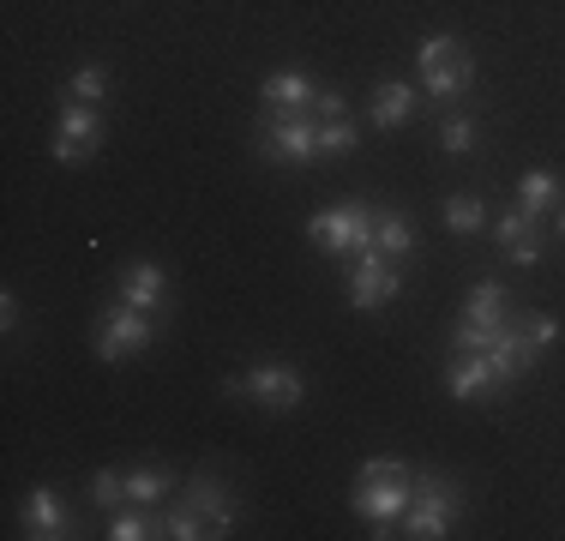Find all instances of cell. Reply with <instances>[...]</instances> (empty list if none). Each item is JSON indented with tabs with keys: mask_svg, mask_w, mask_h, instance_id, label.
<instances>
[{
	"mask_svg": "<svg viewBox=\"0 0 565 541\" xmlns=\"http://www.w3.org/2000/svg\"><path fill=\"white\" fill-rule=\"evenodd\" d=\"M415 481L422 476H415L403 457H367V464H361V487H355V518H367L373 535H392L385 523L415 499Z\"/></svg>",
	"mask_w": 565,
	"mask_h": 541,
	"instance_id": "obj_1",
	"label": "cell"
},
{
	"mask_svg": "<svg viewBox=\"0 0 565 541\" xmlns=\"http://www.w3.org/2000/svg\"><path fill=\"white\" fill-rule=\"evenodd\" d=\"M415 61H422V85L434 103H451L457 91L476 85V54H469V43H457L451 31L427 36V43L415 49Z\"/></svg>",
	"mask_w": 565,
	"mask_h": 541,
	"instance_id": "obj_2",
	"label": "cell"
},
{
	"mask_svg": "<svg viewBox=\"0 0 565 541\" xmlns=\"http://www.w3.org/2000/svg\"><path fill=\"white\" fill-rule=\"evenodd\" d=\"M307 235H313L319 253H367L373 247V211L367 205H331V211H313L307 216Z\"/></svg>",
	"mask_w": 565,
	"mask_h": 541,
	"instance_id": "obj_3",
	"label": "cell"
},
{
	"mask_svg": "<svg viewBox=\"0 0 565 541\" xmlns=\"http://www.w3.org/2000/svg\"><path fill=\"white\" fill-rule=\"evenodd\" d=\"M397 289H403V270H397L392 253H380V247L355 253V277H349V307H355V314H380V307H392Z\"/></svg>",
	"mask_w": 565,
	"mask_h": 541,
	"instance_id": "obj_4",
	"label": "cell"
},
{
	"mask_svg": "<svg viewBox=\"0 0 565 541\" xmlns=\"http://www.w3.org/2000/svg\"><path fill=\"white\" fill-rule=\"evenodd\" d=\"M505 319L511 314H505L500 283H476V289H469V307H463V325H457V337H451V349H457V356H481Z\"/></svg>",
	"mask_w": 565,
	"mask_h": 541,
	"instance_id": "obj_5",
	"label": "cell"
},
{
	"mask_svg": "<svg viewBox=\"0 0 565 541\" xmlns=\"http://www.w3.org/2000/svg\"><path fill=\"white\" fill-rule=\"evenodd\" d=\"M103 145V115L97 103H66L61 108V132H55V162L61 169H78V162H90Z\"/></svg>",
	"mask_w": 565,
	"mask_h": 541,
	"instance_id": "obj_6",
	"label": "cell"
},
{
	"mask_svg": "<svg viewBox=\"0 0 565 541\" xmlns=\"http://www.w3.org/2000/svg\"><path fill=\"white\" fill-rule=\"evenodd\" d=\"M259 151L271 162H282V169H307V162H319V120L282 115L277 127L259 132Z\"/></svg>",
	"mask_w": 565,
	"mask_h": 541,
	"instance_id": "obj_7",
	"label": "cell"
},
{
	"mask_svg": "<svg viewBox=\"0 0 565 541\" xmlns=\"http://www.w3.org/2000/svg\"><path fill=\"white\" fill-rule=\"evenodd\" d=\"M457 487H446L439 476H422V487H415V499H409V535L415 541H439V535H451V518H457Z\"/></svg>",
	"mask_w": 565,
	"mask_h": 541,
	"instance_id": "obj_8",
	"label": "cell"
},
{
	"mask_svg": "<svg viewBox=\"0 0 565 541\" xmlns=\"http://www.w3.org/2000/svg\"><path fill=\"white\" fill-rule=\"evenodd\" d=\"M151 319L139 314V307H127L120 301L115 314H103V325H97V356L103 361H132V356H145L151 349Z\"/></svg>",
	"mask_w": 565,
	"mask_h": 541,
	"instance_id": "obj_9",
	"label": "cell"
},
{
	"mask_svg": "<svg viewBox=\"0 0 565 541\" xmlns=\"http://www.w3.org/2000/svg\"><path fill=\"white\" fill-rule=\"evenodd\" d=\"M481 356L493 361V373H500V385H518V379L535 368V356H542V349L530 343V331H523V319H505L500 331H493V343L481 349Z\"/></svg>",
	"mask_w": 565,
	"mask_h": 541,
	"instance_id": "obj_10",
	"label": "cell"
},
{
	"mask_svg": "<svg viewBox=\"0 0 565 541\" xmlns=\"http://www.w3.org/2000/svg\"><path fill=\"white\" fill-rule=\"evenodd\" d=\"M301 373L295 368H282V361H265V368H253L247 373V397L259 403V410H295L301 403Z\"/></svg>",
	"mask_w": 565,
	"mask_h": 541,
	"instance_id": "obj_11",
	"label": "cell"
},
{
	"mask_svg": "<svg viewBox=\"0 0 565 541\" xmlns=\"http://www.w3.org/2000/svg\"><path fill=\"white\" fill-rule=\"evenodd\" d=\"M500 253L511 265H535L547 253V235H542V216H530V211H505L500 216Z\"/></svg>",
	"mask_w": 565,
	"mask_h": 541,
	"instance_id": "obj_12",
	"label": "cell"
},
{
	"mask_svg": "<svg viewBox=\"0 0 565 541\" xmlns=\"http://www.w3.org/2000/svg\"><path fill=\"white\" fill-rule=\"evenodd\" d=\"M446 391L457 403H488L493 391H500V373H493L488 356H457L451 373H446Z\"/></svg>",
	"mask_w": 565,
	"mask_h": 541,
	"instance_id": "obj_13",
	"label": "cell"
},
{
	"mask_svg": "<svg viewBox=\"0 0 565 541\" xmlns=\"http://www.w3.org/2000/svg\"><path fill=\"white\" fill-rule=\"evenodd\" d=\"M181 506H186V511H199V518L211 523V535H228V530H235V499H228V494H223V487L211 481V476L186 481Z\"/></svg>",
	"mask_w": 565,
	"mask_h": 541,
	"instance_id": "obj_14",
	"label": "cell"
},
{
	"mask_svg": "<svg viewBox=\"0 0 565 541\" xmlns=\"http://www.w3.org/2000/svg\"><path fill=\"white\" fill-rule=\"evenodd\" d=\"M120 301L139 307V314H157V307H163V270H157L151 259L127 265L120 270Z\"/></svg>",
	"mask_w": 565,
	"mask_h": 541,
	"instance_id": "obj_15",
	"label": "cell"
},
{
	"mask_svg": "<svg viewBox=\"0 0 565 541\" xmlns=\"http://www.w3.org/2000/svg\"><path fill=\"white\" fill-rule=\"evenodd\" d=\"M24 535H36V541H61L66 535V506L49 487H36L31 499H24Z\"/></svg>",
	"mask_w": 565,
	"mask_h": 541,
	"instance_id": "obj_16",
	"label": "cell"
},
{
	"mask_svg": "<svg viewBox=\"0 0 565 541\" xmlns=\"http://www.w3.org/2000/svg\"><path fill=\"white\" fill-rule=\"evenodd\" d=\"M313 97H319V91H313V78H307V73H271V78H265V103L282 108V115H301Z\"/></svg>",
	"mask_w": 565,
	"mask_h": 541,
	"instance_id": "obj_17",
	"label": "cell"
},
{
	"mask_svg": "<svg viewBox=\"0 0 565 541\" xmlns=\"http://www.w3.org/2000/svg\"><path fill=\"white\" fill-rule=\"evenodd\" d=\"M415 103H422V97H415L409 85H397V78H392V85H380V91H373V127H385V132L403 127V120L415 115Z\"/></svg>",
	"mask_w": 565,
	"mask_h": 541,
	"instance_id": "obj_18",
	"label": "cell"
},
{
	"mask_svg": "<svg viewBox=\"0 0 565 541\" xmlns=\"http://www.w3.org/2000/svg\"><path fill=\"white\" fill-rule=\"evenodd\" d=\"M373 247L392 253V259H409V253H415L409 216H403V211H380V216H373Z\"/></svg>",
	"mask_w": 565,
	"mask_h": 541,
	"instance_id": "obj_19",
	"label": "cell"
},
{
	"mask_svg": "<svg viewBox=\"0 0 565 541\" xmlns=\"http://www.w3.org/2000/svg\"><path fill=\"white\" fill-rule=\"evenodd\" d=\"M439 216H446L451 235H476V229L488 223V211H481V199H476V193H451L446 205H439Z\"/></svg>",
	"mask_w": 565,
	"mask_h": 541,
	"instance_id": "obj_20",
	"label": "cell"
},
{
	"mask_svg": "<svg viewBox=\"0 0 565 541\" xmlns=\"http://www.w3.org/2000/svg\"><path fill=\"white\" fill-rule=\"evenodd\" d=\"M554 193H559V181H554L547 169H530V174L518 181V205L530 211V216H542L547 205H554Z\"/></svg>",
	"mask_w": 565,
	"mask_h": 541,
	"instance_id": "obj_21",
	"label": "cell"
},
{
	"mask_svg": "<svg viewBox=\"0 0 565 541\" xmlns=\"http://www.w3.org/2000/svg\"><path fill=\"white\" fill-rule=\"evenodd\" d=\"M169 494V476L157 464H139V469H127V499L132 506H157V499Z\"/></svg>",
	"mask_w": 565,
	"mask_h": 541,
	"instance_id": "obj_22",
	"label": "cell"
},
{
	"mask_svg": "<svg viewBox=\"0 0 565 541\" xmlns=\"http://www.w3.org/2000/svg\"><path fill=\"white\" fill-rule=\"evenodd\" d=\"M349 151H355V120L349 115L319 120V157H349Z\"/></svg>",
	"mask_w": 565,
	"mask_h": 541,
	"instance_id": "obj_23",
	"label": "cell"
},
{
	"mask_svg": "<svg viewBox=\"0 0 565 541\" xmlns=\"http://www.w3.org/2000/svg\"><path fill=\"white\" fill-rule=\"evenodd\" d=\"M476 139H481V132H476V120H469V115H446V127H439V145H446L451 157H469V151H476Z\"/></svg>",
	"mask_w": 565,
	"mask_h": 541,
	"instance_id": "obj_24",
	"label": "cell"
},
{
	"mask_svg": "<svg viewBox=\"0 0 565 541\" xmlns=\"http://www.w3.org/2000/svg\"><path fill=\"white\" fill-rule=\"evenodd\" d=\"M163 535L169 541H205L211 535V523L199 518V511H186V506H174L169 518H163Z\"/></svg>",
	"mask_w": 565,
	"mask_h": 541,
	"instance_id": "obj_25",
	"label": "cell"
},
{
	"mask_svg": "<svg viewBox=\"0 0 565 541\" xmlns=\"http://www.w3.org/2000/svg\"><path fill=\"white\" fill-rule=\"evenodd\" d=\"M103 85H109L103 66H78V73L66 78V97H73V103H103Z\"/></svg>",
	"mask_w": 565,
	"mask_h": 541,
	"instance_id": "obj_26",
	"label": "cell"
},
{
	"mask_svg": "<svg viewBox=\"0 0 565 541\" xmlns=\"http://www.w3.org/2000/svg\"><path fill=\"white\" fill-rule=\"evenodd\" d=\"M109 535H115V541H145V535H163V530H157V523L145 518V511H115Z\"/></svg>",
	"mask_w": 565,
	"mask_h": 541,
	"instance_id": "obj_27",
	"label": "cell"
},
{
	"mask_svg": "<svg viewBox=\"0 0 565 541\" xmlns=\"http://www.w3.org/2000/svg\"><path fill=\"white\" fill-rule=\"evenodd\" d=\"M90 499L115 511L120 499H127V476H115V469H103V476H90Z\"/></svg>",
	"mask_w": 565,
	"mask_h": 541,
	"instance_id": "obj_28",
	"label": "cell"
},
{
	"mask_svg": "<svg viewBox=\"0 0 565 541\" xmlns=\"http://www.w3.org/2000/svg\"><path fill=\"white\" fill-rule=\"evenodd\" d=\"M523 331H530V343H535V349H547V343L559 337V325L547 319V314H523Z\"/></svg>",
	"mask_w": 565,
	"mask_h": 541,
	"instance_id": "obj_29",
	"label": "cell"
},
{
	"mask_svg": "<svg viewBox=\"0 0 565 541\" xmlns=\"http://www.w3.org/2000/svg\"><path fill=\"white\" fill-rule=\"evenodd\" d=\"M0 325H7V331L19 325V301H12V295H0Z\"/></svg>",
	"mask_w": 565,
	"mask_h": 541,
	"instance_id": "obj_30",
	"label": "cell"
},
{
	"mask_svg": "<svg viewBox=\"0 0 565 541\" xmlns=\"http://www.w3.org/2000/svg\"><path fill=\"white\" fill-rule=\"evenodd\" d=\"M559 235H565V216H559Z\"/></svg>",
	"mask_w": 565,
	"mask_h": 541,
	"instance_id": "obj_31",
	"label": "cell"
}]
</instances>
